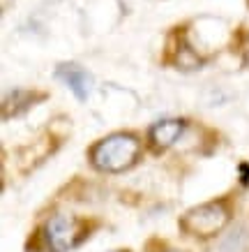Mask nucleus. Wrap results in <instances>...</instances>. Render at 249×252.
Instances as JSON below:
<instances>
[{
	"instance_id": "obj_1",
	"label": "nucleus",
	"mask_w": 249,
	"mask_h": 252,
	"mask_svg": "<svg viewBox=\"0 0 249 252\" xmlns=\"http://www.w3.org/2000/svg\"><path fill=\"white\" fill-rule=\"evenodd\" d=\"M141 144L132 134H113L99 141L92 148V164L102 171H122L129 169L138 158Z\"/></svg>"
},
{
	"instance_id": "obj_2",
	"label": "nucleus",
	"mask_w": 249,
	"mask_h": 252,
	"mask_svg": "<svg viewBox=\"0 0 249 252\" xmlns=\"http://www.w3.org/2000/svg\"><path fill=\"white\" fill-rule=\"evenodd\" d=\"M85 224L69 213H58L46 222L44 238L53 252H67L85 238Z\"/></svg>"
},
{
	"instance_id": "obj_3",
	"label": "nucleus",
	"mask_w": 249,
	"mask_h": 252,
	"mask_svg": "<svg viewBox=\"0 0 249 252\" xmlns=\"http://www.w3.org/2000/svg\"><path fill=\"white\" fill-rule=\"evenodd\" d=\"M228 222V208L224 201H215V204H203V206L189 211L182 218V229L196 236H212L217 234L224 224Z\"/></svg>"
},
{
	"instance_id": "obj_4",
	"label": "nucleus",
	"mask_w": 249,
	"mask_h": 252,
	"mask_svg": "<svg viewBox=\"0 0 249 252\" xmlns=\"http://www.w3.org/2000/svg\"><path fill=\"white\" fill-rule=\"evenodd\" d=\"M55 77L67 86L79 99H85L92 91V77L76 63H62L55 69Z\"/></svg>"
},
{
	"instance_id": "obj_5",
	"label": "nucleus",
	"mask_w": 249,
	"mask_h": 252,
	"mask_svg": "<svg viewBox=\"0 0 249 252\" xmlns=\"http://www.w3.org/2000/svg\"><path fill=\"white\" fill-rule=\"evenodd\" d=\"M182 132H185V121L166 118V121H159L150 127V141L157 151H164L182 137Z\"/></svg>"
},
{
	"instance_id": "obj_6",
	"label": "nucleus",
	"mask_w": 249,
	"mask_h": 252,
	"mask_svg": "<svg viewBox=\"0 0 249 252\" xmlns=\"http://www.w3.org/2000/svg\"><path fill=\"white\" fill-rule=\"evenodd\" d=\"M32 99H35L32 93H26V91L9 93L7 97H5V102H2V114H5V118L23 114L28 107H32Z\"/></svg>"
}]
</instances>
